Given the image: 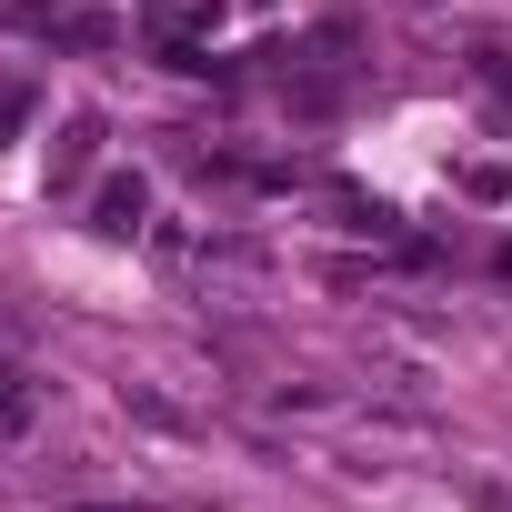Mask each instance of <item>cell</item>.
<instances>
[{"label": "cell", "instance_id": "7a4b0ae2", "mask_svg": "<svg viewBox=\"0 0 512 512\" xmlns=\"http://www.w3.org/2000/svg\"><path fill=\"white\" fill-rule=\"evenodd\" d=\"M91 151H101V121H91V111L61 121V131H51V191H71V181L91 171Z\"/></svg>", "mask_w": 512, "mask_h": 512}, {"label": "cell", "instance_id": "6da1fadb", "mask_svg": "<svg viewBox=\"0 0 512 512\" xmlns=\"http://www.w3.org/2000/svg\"><path fill=\"white\" fill-rule=\"evenodd\" d=\"M141 221H151V181H141V171H111V181L91 191V231H111V241H131Z\"/></svg>", "mask_w": 512, "mask_h": 512}, {"label": "cell", "instance_id": "3957f363", "mask_svg": "<svg viewBox=\"0 0 512 512\" xmlns=\"http://www.w3.org/2000/svg\"><path fill=\"white\" fill-rule=\"evenodd\" d=\"M31 422H41V382H31L21 362H0V442H21Z\"/></svg>", "mask_w": 512, "mask_h": 512}, {"label": "cell", "instance_id": "277c9868", "mask_svg": "<svg viewBox=\"0 0 512 512\" xmlns=\"http://www.w3.org/2000/svg\"><path fill=\"white\" fill-rule=\"evenodd\" d=\"M61 31H71V41H81V51H111V41H121V21H101V11H71V21H61Z\"/></svg>", "mask_w": 512, "mask_h": 512}, {"label": "cell", "instance_id": "8992f818", "mask_svg": "<svg viewBox=\"0 0 512 512\" xmlns=\"http://www.w3.org/2000/svg\"><path fill=\"white\" fill-rule=\"evenodd\" d=\"M91 512H141V502H91Z\"/></svg>", "mask_w": 512, "mask_h": 512}, {"label": "cell", "instance_id": "5b68a950", "mask_svg": "<svg viewBox=\"0 0 512 512\" xmlns=\"http://www.w3.org/2000/svg\"><path fill=\"white\" fill-rule=\"evenodd\" d=\"M21 121H31V91H21V81H0V141H21Z\"/></svg>", "mask_w": 512, "mask_h": 512}]
</instances>
